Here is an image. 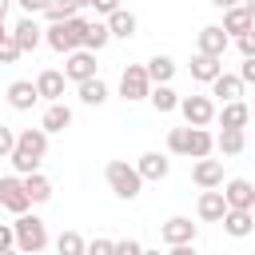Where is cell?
<instances>
[{
    "mask_svg": "<svg viewBox=\"0 0 255 255\" xmlns=\"http://www.w3.org/2000/svg\"><path fill=\"white\" fill-rule=\"evenodd\" d=\"M251 215H255V207H251Z\"/></svg>",
    "mask_w": 255,
    "mask_h": 255,
    "instance_id": "48",
    "label": "cell"
},
{
    "mask_svg": "<svg viewBox=\"0 0 255 255\" xmlns=\"http://www.w3.org/2000/svg\"><path fill=\"white\" fill-rule=\"evenodd\" d=\"M167 151L171 155H187V159H203L215 151V135L207 128H171L167 131Z\"/></svg>",
    "mask_w": 255,
    "mask_h": 255,
    "instance_id": "2",
    "label": "cell"
},
{
    "mask_svg": "<svg viewBox=\"0 0 255 255\" xmlns=\"http://www.w3.org/2000/svg\"><path fill=\"white\" fill-rule=\"evenodd\" d=\"M179 112H183V120H187L191 128H207V124L215 120L211 96H179Z\"/></svg>",
    "mask_w": 255,
    "mask_h": 255,
    "instance_id": "8",
    "label": "cell"
},
{
    "mask_svg": "<svg viewBox=\"0 0 255 255\" xmlns=\"http://www.w3.org/2000/svg\"><path fill=\"white\" fill-rule=\"evenodd\" d=\"M247 147V131L243 128H223L219 135H215V151L219 155H239Z\"/></svg>",
    "mask_w": 255,
    "mask_h": 255,
    "instance_id": "26",
    "label": "cell"
},
{
    "mask_svg": "<svg viewBox=\"0 0 255 255\" xmlns=\"http://www.w3.org/2000/svg\"><path fill=\"white\" fill-rule=\"evenodd\" d=\"M223 195H227V207H255V183L251 179H227L223 183Z\"/></svg>",
    "mask_w": 255,
    "mask_h": 255,
    "instance_id": "17",
    "label": "cell"
},
{
    "mask_svg": "<svg viewBox=\"0 0 255 255\" xmlns=\"http://www.w3.org/2000/svg\"><path fill=\"white\" fill-rule=\"evenodd\" d=\"M8 247H16V227H12V223H0V255H4Z\"/></svg>",
    "mask_w": 255,
    "mask_h": 255,
    "instance_id": "36",
    "label": "cell"
},
{
    "mask_svg": "<svg viewBox=\"0 0 255 255\" xmlns=\"http://www.w3.org/2000/svg\"><path fill=\"white\" fill-rule=\"evenodd\" d=\"M8 4H12V0H0V20L8 16Z\"/></svg>",
    "mask_w": 255,
    "mask_h": 255,
    "instance_id": "45",
    "label": "cell"
},
{
    "mask_svg": "<svg viewBox=\"0 0 255 255\" xmlns=\"http://www.w3.org/2000/svg\"><path fill=\"white\" fill-rule=\"evenodd\" d=\"M247 8H251V16H255V0H247Z\"/></svg>",
    "mask_w": 255,
    "mask_h": 255,
    "instance_id": "46",
    "label": "cell"
},
{
    "mask_svg": "<svg viewBox=\"0 0 255 255\" xmlns=\"http://www.w3.org/2000/svg\"><path fill=\"white\" fill-rule=\"evenodd\" d=\"M16 4H20V8L28 12V16H40V12H44V8L52 4V0H16Z\"/></svg>",
    "mask_w": 255,
    "mask_h": 255,
    "instance_id": "40",
    "label": "cell"
},
{
    "mask_svg": "<svg viewBox=\"0 0 255 255\" xmlns=\"http://www.w3.org/2000/svg\"><path fill=\"white\" fill-rule=\"evenodd\" d=\"M0 207H8L12 215H20V211L32 207L28 187H24V175H0Z\"/></svg>",
    "mask_w": 255,
    "mask_h": 255,
    "instance_id": "7",
    "label": "cell"
},
{
    "mask_svg": "<svg viewBox=\"0 0 255 255\" xmlns=\"http://www.w3.org/2000/svg\"><path fill=\"white\" fill-rule=\"evenodd\" d=\"M92 8L108 16V12H116V8H120V0H92Z\"/></svg>",
    "mask_w": 255,
    "mask_h": 255,
    "instance_id": "42",
    "label": "cell"
},
{
    "mask_svg": "<svg viewBox=\"0 0 255 255\" xmlns=\"http://www.w3.org/2000/svg\"><path fill=\"white\" fill-rule=\"evenodd\" d=\"M235 44H239V52H243V56H255V28H251V32H243V36H235Z\"/></svg>",
    "mask_w": 255,
    "mask_h": 255,
    "instance_id": "38",
    "label": "cell"
},
{
    "mask_svg": "<svg viewBox=\"0 0 255 255\" xmlns=\"http://www.w3.org/2000/svg\"><path fill=\"white\" fill-rule=\"evenodd\" d=\"M108 28H112V36H116V40H131V36H135V28H139V20H135L128 8H116V12H108Z\"/></svg>",
    "mask_w": 255,
    "mask_h": 255,
    "instance_id": "24",
    "label": "cell"
},
{
    "mask_svg": "<svg viewBox=\"0 0 255 255\" xmlns=\"http://www.w3.org/2000/svg\"><path fill=\"white\" fill-rule=\"evenodd\" d=\"M12 40H16L24 52H36V48H40V40H44V28L36 24V16H28V12H24V16L16 20V28H12Z\"/></svg>",
    "mask_w": 255,
    "mask_h": 255,
    "instance_id": "12",
    "label": "cell"
},
{
    "mask_svg": "<svg viewBox=\"0 0 255 255\" xmlns=\"http://www.w3.org/2000/svg\"><path fill=\"white\" fill-rule=\"evenodd\" d=\"M12 147H16V131H12L8 124H0V159H8Z\"/></svg>",
    "mask_w": 255,
    "mask_h": 255,
    "instance_id": "35",
    "label": "cell"
},
{
    "mask_svg": "<svg viewBox=\"0 0 255 255\" xmlns=\"http://www.w3.org/2000/svg\"><path fill=\"white\" fill-rule=\"evenodd\" d=\"M64 80H68L64 72H56V68H44V72L36 76L40 100H48V104H52V100H60V96H64Z\"/></svg>",
    "mask_w": 255,
    "mask_h": 255,
    "instance_id": "23",
    "label": "cell"
},
{
    "mask_svg": "<svg viewBox=\"0 0 255 255\" xmlns=\"http://www.w3.org/2000/svg\"><path fill=\"white\" fill-rule=\"evenodd\" d=\"M12 227H16V247H20V251H28V255H32V251H44V247H48V227H44V219H40V215L20 211Z\"/></svg>",
    "mask_w": 255,
    "mask_h": 255,
    "instance_id": "5",
    "label": "cell"
},
{
    "mask_svg": "<svg viewBox=\"0 0 255 255\" xmlns=\"http://www.w3.org/2000/svg\"><path fill=\"white\" fill-rule=\"evenodd\" d=\"M195 48L207 52V56H223V52H227V28H223V24H207V28H199Z\"/></svg>",
    "mask_w": 255,
    "mask_h": 255,
    "instance_id": "16",
    "label": "cell"
},
{
    "mask_svg": "<svg viewBox=\"0 0 255 255\" xmlns=\"http://www.w3.org/2000/svg\"><path fill=\"white\" fill-rule=\"evenodd\" d=\"M88 251H92V255H112V251H116V239H92Z\"/></svg>",
    "mask_w": 255,
    "mask_h": 255,
    "instance_id": "37",
    "label": "cell"
},
{
    "mask_svg": "<svg viewBox=\"0 0 255 255\" xmlns=\"http://www.w3.org/2000/svg\"><path fill=\"white\" fill-rule=\"evenodd\" d=\"M24 187H28V199H32V203H48V199H52V179L40 175V171H28V175H24Z\"/></svg>",
    "mask_w": 255,
    "mask_h": 255,
    "instance_id": "29",
    "label": "cell"
},
{
    "mask_svg": "<svg viewBox=\"0 0 255 255\" xmlns=\"http://www.w3.org/2000/svg\"><path fill=\"white\" fill-rule=\"evenodd\" d=\"M135 167H139L143 183H147V179H151V183H159V179H167V171H171V159H167L163 151H143V155L135 159Z\"/></svg>",
    "mask_w": 255,
    "mask_h": 255,
    "instance_id": "14",
    "label": "cell"
},
{
    "mask_svg": "<svg viewBox=\"0 0 255 255\" xmlns=\"http://www.w3.org/2000/svg\"><path fill=\"white\" fill-rule=\"evenodd\" d=\"M223 231L235 235V239H243V235L255 231V215H251L247 207H227V215H223Z\"/></svg>",
    "mask_w": 255,
    "mask_h": 255,
    "instance_id": "19",
    "label": "cell"
},
{
    "mask_svg": "<svg viewBox=\"0 0 255 255\" xmlns=\"http://www.w3.org/2000/svg\"><path fill=\"white\" fill-rule=\"evenodd\" d=\"M211 4H215V8H219V12H227V8H235V4H239V0H211Z\"/></svg>",
    "mask_w": 255,
    "mask_h": 255,
    "instance_id": "43",
    "label": "cell"
},
{
    "mask_svg": "<svg viewBox=\"0 0 255 255\" xmlns=\"http://www.w3.org/2000/svg\"><path fill=\"white\" fill-rule=\"evenodd\" d=\"M147 100H151L155 112H175V108H179V96H175L171 84H151V96H147Z\"/></svg>",
    "mask_w": 255,
    "mask_h": 255,
    "instance_id": "30",
    "label": "cell"
},
{
    "mask_svg": "<svg viewBox=\"0 0 255 255\" xmlns=\"http://www.w3.org/2000/svg\"><path fill=\"white\" fill-rule=\"evenodd\" d=\"M219 72H223V56H207V52H195V56H191V80L211 84Z\"/></svg>",
    "mask_w": 255,
    "mask_h": 255,
    "instance_id": "18",
    "label": "cell"
},
{
    "mask_svg": "<svg viewBox=\"0 0 255 255\" xmlns=\"http://www.w3.org/2000/svg\"><path fill=\"white\" fill-rule=\"evenodd\" d=\"M223 28H227V36H243V32H251V28H255V16H251V8H247V4H235V8H227V12H223Z\"/></svg>",
    "mask_w": 255,
    "mask_h": 255,
    "instance_id": "20",
    "label": "cell"
},
{
    "mask_svg": "<svg viewBox=\"0 0 255 255\" xmlns=\"http://www.w3.org/2000/svg\"><path fill=\"white\" fill-rule=\"evenodd\" d=\"M64 76H68V80H76V84H80V80H88V76H96V52H92V48H84V44H80V48H72V52L64 56Z\"/></svg>",
    "mask_w": 255,
    "mask_h": 255,
    "instance_id": "9",
    "label": "cell"
},
{
    "mask_svg": "<svg viewBox=\"0 0 255 255\" xmlns=\"http://www.w3.org/2000/svg\"><path fill=\"white\" fill-rule=\"evenodd\" d=\"M20 56H24V48H20V44H16L12 36H8V40L0 44V64H16Z\"/></svg>",
    "mask_w": 255,
    "mask_h": 255,
    "instance_id": "34",
    "label": "cell"
},
{
    "mask_svg": "<svg viewBox=\"0 0 255 255\" xmlns=\"http://www.w3.org/2000/svg\"><path fill=\"white\" fill-rule=\"evenodd\" d=\"M108 40H112V28H108V20H88V28H84V48L100 52V48H108Z\"/></svg>",
    "mask_w": 255,
    "mask_h": 255,
    "instance_id": "28",
    "label": "cell"
},
{
    "mask_svg": "<svg viewBox=\"0 0 255 255\" xmlns=\"http://www.w3.org/2000/svg\"><path fill=\"white\" fill-rule=\"evenodd\" d=\"M84 28H88V20H84V16H72V20L48 24V28H44V40H48V48H52V52L68 56L72 48H80V44H84Z\"/></svg>",
    "mask_w": 255,
    "mask_h": 255,
    "instance_id": "4",
    "label": "cell"
},
{
    "mask_svg": "<svg viewBox=\"0 0 255 255\" xmlns=\"http://www.w3.org/2000/svg\"><path fill=\"white\" fill-rule=\"evenodd\" d=\"M211 96H219L223 104H227V100H239V96H243V76H231V72H219V76L211 80Z\"/></svg>",
    "mask_w": 255,
    "mask_h": 255,
    "instance_id": "25",
    "label": "cell"
},
{
    "mask_svg": "<svg viewBox=\"0 0 255 255\" xmlns=\"http://www.w3.org/2000/svg\"><path fill=\"white\" fill-rule=\"evenodd\" d=\"M76 12H80L76 0H52V4L44 8V20H48V24H60V20H72Z\"/></svg>",
    "mask_w": 255,
    "mask_h": 255,
    "instance_id": "32",
    "label": "cell"
},
{
    "mask_svg": "<svg viewBox=\"0 0 255 255\" xmlns=\"http://www.w3.org/2000/svg\"><path fill=\"white\" fill-rule=\"evenodd\" d=\"M56 251H60V255H80V251H88V243H84L76 231H64V235L56 239Z\"/></svg>",
    "mask_w": 255,
    "mask_h": 255,
    "instance_id": "33",
    "label": "cell"
},
{
    "mask_svg": "<svg viewBox=\"0 0 255 255\" xmlns=\"http://www.w3.org/2000/svg\"><path fill=\"white\" fill-rule=\"evenodd\" d=\"M120 96H124L128 104H135V100H147V96H151L147 64H128V68H124V76H120Z\"/></svg>",
    "mask_w": 255,
    "mask_h": 255,
    "instance_id": "6",
    "label": "cell"
},
{
    "mask_svg": "<svg viewBox=\"0 0 255 255\" xmlns=\"http://www.w3.org/2000/svg\"><path fill=\"white\" fill-rule=\"evenodd\" d=\"M147 76H151V84H171L175 60H171V56H151V60H147Z\"/></svg>",
    "mask_w": 255,
    "mask_h": 255,
    "instance_id": "31",
    "label": "cell"
},
{
    "mask_svg": "<svg viewBox=\"0 0 255 255\" xmlns=\"http://www.w3.org/2000/svg\"><path fill=\"white\" fill-rule=\"evenodd\" d=\"M215 120H219V128H247V120H251V108H247L243 100H227V104L215 112Z\"/></svg>",
    "mask_w": 255,
    "mask_h": 255,
    "instance_id": "22",
    "label": "cell"
},
{
    "mask_svg": "<svg viewBox=\"0 0 255 255\" xmlns=\"http://www.w3.org/2000/svg\"><path fill=\"white\" fill-rule=\"evenodd\" d=\"M104 179H108V187H112L120 199H135V195L143 191V175H139V167L128 163V159H112V163L104 167Z\"/></svg>",
    "mask_w": 255,
    "mask_h": 255,
    "instance_id": "3",
    "label": "cell"
},
{
    "mask_svg": "<svg viewBox=\"0 0 255 255\" xmlns=\"http://www.w3.org/2000/svg\"><path fill=\"white\" fill-rule=\"evenodd\" d=\"M243 84H255V56H243V68H239Z\"/></svg>",
    "mask_w": 255,
    "mask_h": 255,
    "instance_id": "41",
    "label": "cell"
},
{
    "mask_svg": "<svg viewBox=\"0 0 255 255\" xmlns=\"http://www.w3.org/2000/svg\"><path fill=\"white\" fill-rule=\"evenodd\" d=\"M195 215H199L203 223H223V215H227V195H223L219 187H203V195H199V203H195Z\"/></svg>",
    "mask_w": 255,
    "mask_h": 255,
    "instance_id": "10",
    "label": "cell"
},
{
    "mask_svg": "<svg viewBox=\"0 0 255 255\" xmlns=\"http://www.w3.org/2000/svg\"><path fill=\"white\" fill-rule=\"evenodd\" d=\"M44 155H48V131H44V128H24V131H16V147H12L8 159H12V167H16L20 175L40 171Z\"/></svg>",
    "mask_w": 255,
    "mask_h": 255,
    "instance_id": "1",
    "label": "cell"
},
{
    "mask_svg": "<svg viewBox=\"0 0 255 255\" xmlns=\"http://www.w3.org/2000/svg\"><path fill=\"white\" fill-rule=\"evenodd\" d=\"M8 36H12V32H8V28H4V20H0V44H4Z\"/></svg>",
    "mask_w": 255,
    "mask_h": 255,
    "instance_id": "44",
    "label": "cell"
},
{
    "mask_svg": "<svg viewBox=\"0 0 255 255\" xmlns=\"http://www.w3.org/2000/svg\"><path fill=\"white\" fill-rule=\"evenodd\" d=\"M251 116H255V108H251Z\"/></svg>",
    "mask_w": 255,
    "mask_h": 255,
    "instance_id": "47",
    "label": "cell"
},
{
    "mask_svg": "<svg viewBox=\"0 0 255 255\" xmlns=\"http://www.w3.org/2000/svg\"><path fill=\"white\" fill-rule=\"evenodd\" d=\"M195 223L187 219V215H171L163 227H159V239L167 243V247H179V243H195Z\"/></svg>",
    "mask_w": 255,
    "mask_h": 255,
    "instance_id": "11",
    "label": "cell"
},
{
    "mask_svg": "<svg viewBox=\"0 0 255 255\" xmlns=\"http://www.w3.org/2000/svg\"><path fill=\"white\" fill-rule=\"evenodd\" d=\"M76 88H80V104H88V108H100V104L108 100V84H104L100 76H88V80H80Z\"/></svg>",
    "mask_w": 255,
    "mask_h": 255,
    "instance_id": "27",
    "label": "cell"
},
{
    "mask_svg": "<svg viewBox=\"0 0 255 255\" xmlns=\"http://www.w3.org/2000/svg\"><path fill=\"white\" fill-rule=\"evenodd\" d=\"M4 96H8V108H16V112H32V104L40 100V88H36L32 80H12Z\"/></svg>",
    "mask_w": 255,
    "mask_h": 255,
    "instance_id": "13",
    "label": "cell"
},
{
    "mask_svg": "<svg viewBox=\"0 0 255 255\" xmlns=\"http://www.w3.org/2000/svg\"><path fill=\"white\" fill-rule=\"evenodd\" d=\"M40 128L52 135V131H64V128H72V108L68 104H60V100H52L48 108H44V120H40Z\"/></svg>",
    "mask_w": 255,
    "mask_h": 255,
    "instance_id": "21",
    "label": "cell"
},
{
    "mask_svg": "<svg viewBox=\"0 0 255 255\" xmlns=\"http://www.w3.org/2000/svg\"><path fill=\"white\" fill-rule=\"evenodd\" d=\"M143 247L135 243V239H116V255H139Z\"/></svg>",
    "mask_w": 255,
    "mask_h": 255,
    "instance_id": "39",
    "label": "cell"
},
{
    "mask_svg": "<svg viewBox=\"0 0 255 255\" xmlns=\"http://www.w3.org/2000/svg\"><path fill=\"white\" fill-rule=\"evenodd\" d=\"M191 179H195V187H223V159H211V155L195 159Z\"/></svg>",
    "mask_w": 255,
    "mask_h": 255,
    "instance_id": "15",
    "label": "cell"
}]
</instances>
